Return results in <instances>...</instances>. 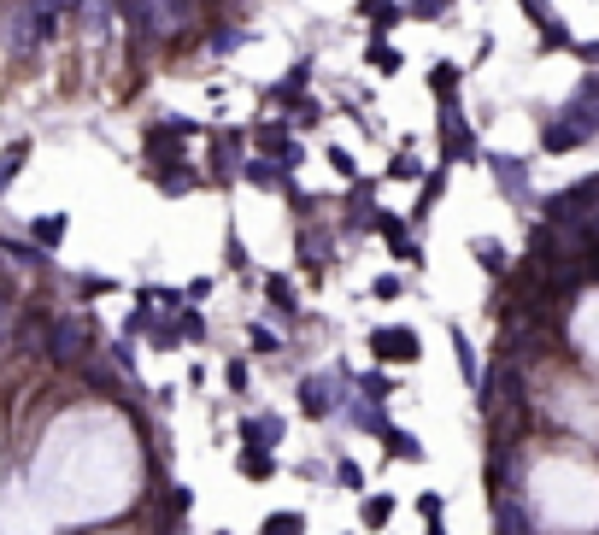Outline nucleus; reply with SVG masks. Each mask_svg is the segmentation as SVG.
I'll return each instance as SVG.
<instances>
[{"label": "nucleus", "instance_id": "obj_34", "mask_svg": "<svg viewBox=\"0 0 599 535\" xmlns=\"http://www.w3.org/2000/svg\"><path fill=\"white\" fill-rule=\"evenodd\" d=\"M364 395H370V400H388V395H394V382L382 377V371H370V377H364Z\"/></svg>", "mask_w": 599, "mask_h": 535}, {"label": "nucleus", "instance_id": "obj_10", "mask_svg": "<svg viewBox=\"0 0 599 535\" xmlns=\"http://www.w3.org/2000/svg\"><path fill=\"white\" fill-rule=\"evenodd\" d=\"M241 441L270 453V447L282 441V418H277V412H270V418H241Z\"/></svg>", "mask_w": 599, "mask_h": 535}, {"label": "nucleus", "instance_id": "obj_31", "mask_svg": "<svg viewBox=\"0 0 599 535\" xmlns=\"http://www.w3.org/2000/svg\"><path fill=\"white\" fill-rule=\"evenodd\" d=\"M541 47H570V29H564V18H553V24L541 29Z\"/></svg>", "mask_w": 599, "mask_h": 535}, {"label": "nucleus", "instance_id": "obj_39", "mask_svg": "<svg viewBox=\"0 0 599 535\" xmlns=\"http://www.w3.org/2000/svg\"><path fill=\"white\" fill-rule=\"evenodd\" d=\"M377 300H400V277H377Z\"/></svg>", "mask_w": 599, "mask_h": 535}, {"label": "nucleus", "instance_id": "obj_17", "mask_svg": "<svg viewBox=\"0 0 599 535\" xmlns=\"http://www.w3.org/2000/svg\"><path fill=\"white\" fill-rule=\"evenodd\" d=\"M453 353H459V371H464V382H482V365H476V347H470V336H464L459 324H453Z\"/></svg>", "mask_w": 599, "mask_h": 535}, {"label": "nucleus", "instance_id": "obj_24", "mask_svg": "<svg viewBox=\"0 0 599 535\" xmlns=\"http://www.w3.org/2000/svg\"><path fill=\"white\" fill-rule=\"evenodd\" d=\"M388 177H394V183H418V177H423V165H418V159H412V154H394Z\"/></svg>", "mask_w": 599, "mask_h": 535}, {"label": "nucleus", "instance_id": "obj_23", "mask_svg": "<svg viewBox=\"0 0 599 535\" xmlns=\"http://www.w3.org/2000/svg\"><path fill=\"white\" fill-rule=\"evenodd\" d=\"M265 300H277L282 318H294V288H288V277H265Z\"/></svg>", "mask_w": 599, "mask_h": 535}, {"label": "nucleus", "instance_id": "obj_7", "mask_svg": "<svg viewBox=\"0 0 599 535\" xmlns=\"http://www.w3.org/2000/svg\"><path fill=\"white\" fill-rule=\"evenodd\" d=\"M241 177H247L253 188H265V195H300L294 177H288V165H282V159H265V154H253L247 165H241Z\"/></svg>", "mask_w": 599, "mask_h": 535}, {"label": "nucleus", "instance_id": "obj_3", "mask_svg": "<svg viewBox=\"0 0 599 535\" xmlns=\"http://www.w3.org/2000/svg\"><path fill=\"white\" fill-rule=\"evenodd\" d=\"M418 353H423L418 330H405V324H377L370 330V359H377V365H418Z\"/></svg>", "mask_w": 599, "mask_h": 535}, {"label": "nucleus", "instance_id": "obj_5", "mask_svg": "<svg viewBox=\"0 0 599 535\" xmlns=\"http://www.w3.org/2000/svg\"><path fill=\"white\" fill-rule=\"evenodd\" d=\"M441 147H446V159H476V154H482L459 100H441Z\"/></svg>", "mask_w": 599, "mask_h": 535}, {"label": "nucleus", "instance_id": "obj_2", "mask_svg": "<svg viewBox=\"0 0 599 535\" xmlns=\"http://www.w3.org/2000/svg\"><path fill=\"white\" fill-rule=\"evenodd\" d=\"M42 353L54 359V365H77V359L88 353V324H83V318H47Z\"/></svg>", "mask_w": 599, "mask_h": 535}, {"label": "nucleus", "instance_id": "obj_27", "mask_svg": "<svg viewBox=\"0 0 599 535\" xmlns=\"http://www.w3.org/2000/svg\"><path fill=\"white\" fill-rule=\"evenodd\" d=\"M247 347H253V353H277L282 341H277V330H265V324H253V330H247Z\"/></svg>", "mask_w": 599, "mask_h": 535}, {"label": "nucleus", "instance_id": "obj_12", "mask_svg": "<svg viewBox=\"0 0 599 535\" xmlns=\"http://www.w3.org/2000/svg\"><path fill=\"white\" fill-rule=\"evenodd\" d=\"M347 423H353V430H364V436H382V430H388V412H382V400H353Z\"/></svg>", "mask_w": 599, "mask_h": 535}, {"label": "nucleus", "instance_id": "obj_18", "mask_svg": "<svg viewBox=\"0 0 599 535\" xmlns=\"http://www.w3.org/2000/svg\"><path fill=\"white\" fill-rule=\"evenodd\" d=\"M188 171H195V165H182V159H177V165H165V171H159V195H188V188H195Z\"/></svg>", "mask_w": 599, "mask_h": 535}, {"label": "nucleus", "instance_id": "obj_21", "mask_svg": "<svg viewBox=\"0 0 599 535\" xmlns=\"http://www.w3.org/2000/svg\"><path fill=\"white\" fill-rule=\"evenodd\" d=\"M154 13H159V24H165V29H177V24L195 18V0H154Z\"/></svg>", "mask_w": 599, "mask_h": 535}, {"label": "nucleus", "instance_id": "obj_33", "mask_svg": "<svg viewBox=\"0 0 599 535\" xmlns=\"http://www.w3.org/2000/svg\"><path fill=\"white\" fill-rule=\"evenodd\" d=\"M335 482H341V489H364V471L353 465V459H341V465H335Z\"/></svg>", "mask_w": 599, "mask_h": 535}, {"label": "nucleus", "instance_id": "obj_25", "mask_svg": "<svg viewBox=\"0 0 599 535\" xmlns=\"http://www.w3.org/2000/svg\"><path fill=\"white\" fill-rule=\"evenodd\" d=\"M476 259H482V265H488L494 277L505 271V247H500V241H476Z\"/></svg>", "mask_w": 599, "mask_h": 535}, {"label": "nucleus", "instance_id": "obj_29", "mask_svg": "<svg viewBox=\"0 0 599 535\" xmlns=\"http://www.w3.org/2000/svg\"><path fill=\"white\" fill-rule=\"evenodd\" d=\"M147 341H154V347H177V324L154 318V324H147Z\"/></svg>", "mask_w": 599, "mask_h": 535}, {"label": "nucleus", "instance_id": "obj_16", "mask_svg": "<svg viewBox=\"0 0 599 535\" xmlns=\"http://www.w3.org/2000/svg\"><path fill=\"white\" fill-rule=\"evenodd\" d=\"M24 159H29V141H12L6 154H0V195L18 183V171H24Z\"/></svg>", "mask_w": 599, "mask_h": 535}, {"label": "nucleus", "instance_id": "obj_22", "mask_svg": "<svg viewBox=\"0 0 599 535\" xmlns=\"http://www.w3.org/2000/svg\"><path fill=\"white\" fill-rule=\"evenodd\" d=\"M359 518L370 523V530H382V523L394 518V494H370V500H364V506H359Z\"/></svg>", "mask_w": 599, "mask_h": 535}, {"label": "nucleus", "instance_id": "obj_40", "mask_svg": "<svg viewBox=\"0 0 599 535\" xmlns=\"http://www.w3.org/2000/svg\"><path fill=\"white\" fill-rule=\"evenodd\" d=\"M359 6H364V13H370V6H382V0H359Z\"/></svg>", "mask_w": 599, "mask_h": 535}, {"label": "nucleus", "instance_id": "obj_37", "mask_svg": "<svg viewBox=\"0 0 599 535\" xmlns=\"http://www.w3.org/2000/svg\"><path fill=\"white\" fill-rule=\"evenodd\" d=\"M418 512L435 523V518H441V494H418Z\"/></svg>", "mask_w": 599, "mask_h": 535}, {"label": "nucleus", "instance_id": "obj_26", "mask_svg": "<svg viewBox=\"0 0 599 535\" xmlns=\"http://www.w3.org/2000/svg\"><path fill=\"white\" fill-rule=\"evenodd\" d=\"M177 336H188V341H206V318L182 306V318H177Z\"/></svg>", "mask_w": 599, "mask_h": 535}, {"label": "nucleus", "instance_id": "obj_13", "mask_svg": "<svg viewBox=\"0 0 599 535\" xmlns=\"http://www.w3.org/2000/svg\"><path fill=\"white\" fill-rule=\"evenodd\" d=\"M382 447H388V459H400V465H405V459H412V465L423 459V441L412 436V430H394V423L382 430Z\"/></svg>", "mask_w": 599, "mask_h": 535}, {"label": "nucleus", "instance_id": "obj_14", "mask_svg": "<svg viewBox=\"0 0 599 535\" xmlns=\"http://www.w3.org/2000/svg\"><path fill=\"white\" fill-rule=\"evenodd\" d=\"M188 136H200V124L195 118H165V124H154V136H147V147H171V141H188Z\"/></svg>", "mask_w": 599, "mask_h": 535}, {"label": "nucleus", "instance_id": "obj_32", "mask_svg": "<svg viewBox=\"0 0 599 535\" xmlns=\"http://www.w3.org/2000/svg\"><path fill=\"white\" fill-rule=\"evenodd\" d=\"M294 118H300L294 130H312V124H323V106H318V100H300V106H294Z\"/></svg>", "mask_w": 599, "mask_h": 535}, {"label": "nucleus", "instance_id": "obj_38", "mask_svg": "<svg viewBox=\"0 0 599 535\" xmlns=\"http://www.w3.org/2000/svg\"><path fill=\"white\" fill-rule=\"evenodd\" d=\"M329 165L341 171V177H353V154H347V147H329Z\"/></svg>", "mask_w": 599, "mask_h": 535}, {"label": "nucleus", "instance_id": "obj_8", "mask_svg": "<svg viewBox=\"0 0 599 535\" xmlns=\"http://www.w3.org/2000/svg\"><path fill=\"white\" fill-rule=\"evenodd\" d=\"M488 171H494V183H500L512 200H529V159H505V154H494Z\"/></svg>", "mask_w": 599, "mask_h": 535}, {"label": "nucleus", "instance_id": "obj_41", "mask_svg": "<svg viewBox=\"0 0 599 535\" xmlns=\"http://www.w3.org/2000/svg\"><path fill=\"white\" fill-rule=\"evenodd\" d=\"M435 535H441V530H435Z\"/></svg>", "mask_w": 599, "mask_h": 535}, {"label": "nucleus", "instance_id": "obj_15", "mask_svg": "<svg viewBox=\"0 0 599 535\" xmlns=\"http://www.w3.org/2000/svg\"><path fill=\"white\" fill-rule=\"evenodd\" d=\"M241 477L247 482H270L277 477V459H270L265 447H241Z\"/></svg>", "mask_w": 599, "mask_h": 535}, {"label": "nucleus", "instance_id": "obj_35", "mask_svg": "<svg viewBox=\"0 0 599 535\" xmlns=\"http://www.w3.org/2000/svg\"><path fill=\"white\" fill-rule=\"evenodd\" d=\"M441 188H446V171H435V177H423V212L441 200Z\"/></svg>", "mask_w": 599, "mask_h": 535}, {"label": "nucleus", "instance_id": "obj_20", "mask_svg": "<svg viewBox=\"0 0 599 535\" xmlns=\"http://www.w3.org/2000/svg\"><path fill=\"white\" fill-rule=\"evenodd\" d=\"M306 83H312V59H300V65H294L288 77H282V83L270 88V100H294V95H300V88H306Z\"/></svg>", "mask_w": 599, "mask_h": 535}, {"label": "nucleus", "instance_id": "obj_6", "mask_svg": "<svg viewBox=\"0 0 599 535\" xmlns=\"http://www.w3.org/2000/svg\"><path fill=\"white\" fill-rule=\"evenodd\" d=\"M370 230H382V241L394 247V259H405V265H423V247L412 241V230H405L400 212H370Z\"/></svg>", "mask_w": 599, "mask_h": 535}, {"label": "nucleus", "instance_id": "obj_11", "mask_svg": "<svg viewBox=\"0 0 599 535\" xmlns=\"http://www.w3.org/2000/svg\"><path fill=\"white\" fill-rule=\"evenodd\" d=\"M59 241H65V212H47V218L29 224V247H36V254H47V247H59Z\"/></svg>", "mask_w": 599, "mask_h": 535}, {"label": "nucleus", "instance_id": "obj_19", "mask_svg": "<svg viewBox=\"0 0 599 535\" xmlns=\"http://www.w3.org/2000/svg\"><path fill=\"white\" fill-rule=\"evenodd\" d=\"M459 77H464V71L453 65V59H441V65L429 71V88H435V100H453V88H459Z\"/></svg>", "mask_w": 599, "mask_h": 535}, {"label": "nucleus", "instance_id": "obj_1", "mask_svg": "<svg viewBox=\"0 0 599 535\" xmlns=\"http://www.w3.org/2000/svg\"><path fill=\"white\" fill-rule=\"evenodd\" d=\"M594 130H599V100H570L564 113H553V118H546L541 147H546V154H570V147L594 141Z\"/></svg>", "mask_w": 599, "mask_h": 535}, {"label": "nucleus", "instance_id": "obj_30", "mask_svg": "<svg viewBox=\"0 0 599 535\" xmlns=\"http://www.w3.org/2000/svg\"><path fill=\"white\" fill-rule=\"evenodd\" d=\"M400 13H412V18H441V13H446V0H405Z\"/></svg>", "mask_w": 599, "mask_h": 535}, {"label": "nucleus", "instance_id": "obj_4", "mask_svg": "<svg viewBox=\"0 0 599 535\" xmlns=\"http://www.w3.org/2000/svg\"><path fill=\"white\" fill-rule=\"evenodd\" d=\"M594 177H582L576 188H564V195L546 200V218H553V230H587V200H594Z\"/></svg>", "mask_w": 599, "mask_h": 535}, {"label": "nucleus", "instance_id": "obj_9", "mask_svg": "<svg viewBox=\"0 0 599 535\" xmlns=\"http://www.w3.org/2000/svg\"><path fill=\"white\" fill-rule=\"evenodd\" d=\"M300 412H306L312 423H323L335 412V395H329V382L323 377H300Z\"/></svg>", "mask_w": 599, "mask_h": 535}, {"label": "nucleus", "instance_id": "obj_36", "mask_svg": "<svg viewBox=\"0 0 599 535\" xmlns=\"http://www.w3.org/2000/svg\"><path fill=\"white\" fill-rule=\"evenodd\" d=\"M241 42H247V36H241V29H236V36H223V29H218V36H212V54H236Z\"/></svg>", "mask_w": 599, "mask_h": 535}, {"label": "nucleus", "instance_id": "obj_28", "mask_svg": "<svg viewBox=\"0 0 599 535\" xmlns=\"http://www.w3.org/2000/svg\"><path fill=\"white\" fill-rule=\"evenodd\" d=\"M306 523L294 518V512H277V518H265V535H300Z\"/></svg>", "mask_w": 599, "mask_h": 535}]
</instances>
